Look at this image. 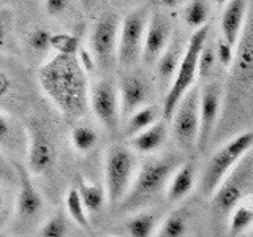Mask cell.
Instances as JSON below:
<instances>
[{
    "label": "cell",
    "instance_id": "20",
    "mask_svg": "<svg viewBox=\"0 0 253 237\" xmlns=\"http://www.w3.org/2000/svg\"><path fill=\"white\" fill-rule=\"evenodd\" d=\"M157 120H158V108L154 105H144L125 117L124 134L126 138H131L133 134L147 128L149 125H152Z\"/></svg>",
    "mask_w": 253,
    "mask_h": 237
},
{
    "label": "cell",
    "instance_id": "1",
    "mask_svg": "<svg viewBox=\"0 0 253 237\" xmlns=\"http://www.w3.org/2000/svg\"><path fill=\"white\" fill-rule=\"evenodd\" d=\"M43 93L67 120H79L89 109V81L76 55L55 54L38 70Z\"/></svg>",
    "mask_w": 253,
    "mask_h": 237
},
{
    "label": "cell",
    "instance_id": "23",
    "mask_svg": "<svg viewBox=\"0 0 253 237\" xmlns=\"http://www.w3.org/2000/svg\"><path fill=\"white\" fill-rule=\"evenodd\" d=\"M65 209H67V215L68 218L76 223L79 228L85 229V231H90V220L89 215H87L85 207H84V202L79 196L78 188H70L67 192L65 196Z\"/></svg>",
    "mask_w": 253,
    "mask_h": 237
},
{
    "label": "cell",
    "instance_id": "36",
    "mask_svg": "<svg viewBox=\"0 0 253 237\" xmlns=\"http://www.w3.org/2000/svg\"><path fill=\"white\" fill-rule=\"evenodd\" d=\"M70 3H71V0H43L46 14L52 16V18L65 13L70 8Z\"/></svg>",
    "mask_w": 253,
    "mask_h": 237
},
{
    "label": "cell",
    "instance_id": "29",
    "mask_svg": "<svg viewBox=\"0 0 253 237\" xmlns=\"http://www.w3.org/2000/svg\"><path fill=\"white\" fill-rule=\"evenodd\" d=\"M79 37L70 32H59L52 34L51 37V49L57 54H67V55H76L79 51Z\"/></svg>",
    "mask_w": 253,
    "mask_h": 237
},
{
    "label": "cell",
    "instance_id": "38",
    "mask_svg": "<svg viewBox=\"0 0 253 237\" xmlns=\"http://www.w3.org/2000/svg\"><path fill=\"white\" fill-rule=\"evenodd\" d=\"M10 89H11V78L8 76L5 71L0 70V100L6 97Z\"/></svg>",
    "mask_w": 253,
    "mask_h": 237
},
{
    "label": "cell",
    "instance_id": "40",
    "mask_svg": "<svg viewBox=\"0 0 253 237\" xmlns=\"http://www.w3.org/2000/svg\"><path fill=\"white\" fill-rule=\"evenodd\" d=\"M3 202H5V201H3V195L0 193V210L3 209Z\"/></svg>",
    "mask_w": 253,
    "mask_h": 237
},
{
    "label": "cell",
    "instance_id": "24",
    "mask_svg": "<svg viewBox=\"0 0 253 237\" xmlns=\"http://www.w3.org/2000/svg\"><path fill=\"white\" fill-rule=\"evenodd\" d=\"M21 126L13 118L0 111V149L16 150L21 146Z\"/></svg>",
    "mask_w": 253,
    "mask_h": 237
},
{
    "label": "cell",
    "instance_id": "26",
    "mask_svg": "<svg viewBox=\"0 0 253 237\" xmlns=\"http://www.w3.org/2000/svg\"><path fill=\"white\" fill-rule=\"evenodd\" d=\"M182 18L192 29L203 27L209 19V3L208 0H190L182 11Z\"/></svg>",
    "mask_w": 253,
    "mask_h": 237
},
{
    "label": "cell",
    "instance_id": "22",
    "mask_svg": "<svg viewBox=\"0 0 253 237\" xmlns=\"http://www.w3.org/2000/svg\"><path fill=\"white\" fill-rule=\"evenodd\" d=\"M157 215L150 210H138L126 220L125 231L131 237H150L157 231Z\"/></svg>",
    "mask_w": 253,
    "mask_h": 237
},
{
    "label": "cell",
    "instance_id": "28",
    "mask_svg": "<svg viewBox=\"0 0 253 237\" xmlns=\"http://www.w3.org/2000/svg\"><path fill=\"white\" fill-rule=\"evenodd\" d=\"M188 231L187 218L182 212H172L157 229V236L160 237H182Z\"/></svg>",
    "mask_w": 253,
    "mask_h": 237
},
{
    "label": "cell",
    "instance_id": "15",
    "mask_svg": "<svg viewBox=\"0 0 253 237\" xmlns=\"http://www.w3.org/2000/svg\"><path fill=\"white\" fill-rule=\"evenodd\" d=\"M16 169V179L19 184L18 199H16V212L19 218L30 220L37 217L43 209V198L37 190L34 180H32L30 171L18 161H13Z\"/></svg>",
    "mask_w": 253,
    "mask_h": 237
},
{
    "label": "cell",
    "instance_id": "17",
    "mask_svg": "<svg viewBox=\"0 0 253 237\" xmlns=\"http://www.w3.org/2000/svg\"><path fill=\"white\" fill-rule=\"evenodd\" d=\"M247 3L249 0H228L223 14H221V32H223V40L234 46L237 38L241 35V30L247 14Z\"/></svg>",
    "mask_w": 253,
    "mask_h": 237
},
{
    "label": "cell",
    "instance_id": "27",
    "mask_svg": "<svg viewBox=\"0 0 253 237\" xmlns=\"http://www.w3.org/2000/svg\"><path fill=\"white\" fill-rule=\"evenodd\" d=\"M231 221H229V236H241L253 225V207L241 202L231 210Z\"/></svg>",
    "mask_w": 253,
    "mask_h": 237
},
{
    "label": "cell",
    "instance_id": "18",
    "mask_svg": "<svg viewBox=\"0 0 253 237\" xmlns=\"http://www.w3.org/2000/svg\"><path fill=\"white\" fill-rule=\"evenodd\" d=\"M184 44L179 38H171V41L168 46L165 47V51L160 54V57L157 59L155 65H157V78L160 81V85L165 87L171 84L174 75H176V70L180 63L182 55H184Z\"/></svg>",
    "mask_w": 253,
    "mask_h": 237
},
{
    "label": "cell",
    "instance_id": "13",
    "mask_svg": "<svg viewBox=\"0 0 253 237\" xmlns=\"http://www.w3.org/2000/svg\"><path fill=\"white\" fill-rule=\"evenodd\" d=\"M152 95V87L144 75L138 71L125 73L119 84V97H121V114L122 118L130 116L133 111L149 103Z\"/></svg>",
    "mask_w": 253,
    "mask_h": 237
},
{
    "label": "cell",
    "instance_id": "39",
    "mask_svg": "<svg viewBox=\"0 0 253 237\" xmlns=\"http://www.w3.org/2000/svg\"><path fill=\"white\" fill-rule=\"evenodd\" d=\"M79 2H81L84 13L87 16H92L93 18V14L98 11V6L101 3V0H79Z\"/></svg>",
    "mask_w": 253,
    "mask_h": 237
},
{
    "label": "cell",
    "instance_id": "19",
    "mask_svg": "<svg viewBox=\"0 0 253 237\" xmlns=\"http://www.w3.org/2000/svg\"><path fill=\"white\" fill-rule=\"evenodd\" d=\"M195 179H196L195 164L190 161H184L172 172V176L168 182V187H166V192H165L168 201L179 202L184 199L185 196H188V193L192 192L195 187Z\"/></svg>",
    "mask_w": 253,
    "mask_h": 237
},
{
    "label": "cell",
    "instance_id": "25",
    "mask_svg": "<svg viewBox=\"0 0 253 237\" xmlns=\"http://www.w3.org/2000/svg\"><path fill=\"white\" fill-rule=\"evenodd\" d=\"M71 146L79 154H87L97 146L98 133L89 125H76L70 133Z\"/></svg>",
    "mask_w": 253,
    "mask_h": 237
},
{
    "label": "cell",
    "instance_id": "34",
    "mask_svg": "<svg viewBox=\"0 0 253 237\" xmlns=\"http://www.w3.org/2000/svg\"><path fill=\"white\" fill-rule=\"evenodd\" d=\"M215 54H217V60L221 63L223 67H229L233 63L234 59V52H233V46L229 44L226 40H220L215 47Z\"/></svg>",
    "mask_w": 253,
    "mask_h": 237
},
{
    "label": "cell",
    "instance_id": "16",
    "mask_svg": "<svg viewBox=\"0 0 253 237\" xmlns=\"http://www.w3.org/2000/svg\"><path fill=\"white\" fill-rule=\"evenodd\" d=\"M166 136H168V128H166L165 120H157L152 125H149L147 128L128 138L130 147L136 154H154L165 144Z\"/></svg>",
    "mask_w": 253,
    "mask_h": 237
},
{
    "label": "cell",
    "instance_id": "41",
    "mask_svg": "<svg viewBox=\"0 0 253 237\" xmlns=\"http://www.w3.org/2000/svg\"><path fill=\"white\" fill-rule=\"evenodd\" d=\"M213 2H215L217 5H225V3L228 2V0H213Z\"/></svg>",
    "mask_w": 253,
    "mask_h": 237
},
{
    "label": "cell",
    "instance_id": "3",
    "mask_svg": "<svg viewBox=\"0 0 253 237\" xmlns=\"http://www.w3.org/2000/svg\"><path fill=\"white\" fill-rule=\"evenodd\" d=\"M253 196V150H247L237 161L215 192L212 193V209L220 217L229 215L241 202Z\"/></svg>",
    "mask_w": 253,
    "mask_h": 237
},
{
    "label": "cell",
    "instance_id": "4",
    "mask_svg": "<svg viewBox=\"0 0 253 237\" xmlns=\"http://www.w3.org/2000/svg\"><path fill=\"white\" fill-rule=\"evenodd\" d=\"M208 35H209V26L204 24L203 27L196 29L193 32V35L190 37L184 55H182L180 63L176 70V75H174L172 81L168 87V92L165 95V103H163L165 120H169L179 100L193 85L195 78L198 75V57H200L203 47L206 41H208Z\"/></svg>",
    "mask_w": 253,
    "mask_h": 237
},
{
    "label": "cell",
    "instance_id": "9",
    "mask_svg": "<svg viewBox=\"0 0 253 237\" xmlns=\"http://www.w3.org/2000/svg\"><path fill=\"white\" fill-rule=\"evenodd\" d=\"M89 108L98 122L111 133L121 126V97L114 79L103 78L89 87Z\"/></svg>",
    "mask_w": 253,
    "mask_h": 237
},
{
    "label": "cell",
    "instance_id": "44",
    "mask_svg": "<svg viewBox=\"0 0 253 237\" xmlns=\"http://www.w3.org/2000/svg\"><path fill=\"white\" fill-rule=\"evenodd\" d=\"M252 236H253V231H252Z\"/></svg>",
    "mask_w": 253,
    "mask_h": 237
},
{
    "label": "cell",
    "instance_id": "12",
    "mask_svg": "<svg viewBox=\"0 0 253 237\" xmlns=\"http://www.w3.org/2000/svg\"><path fill=\"white\" fill-rule=\"evenodd\" d=\"M172 37V26L169 18L162 11H152L149 14L144 43H142L141 59L146 65H154L160 54L165 51Z\"/></svg>",
    "mask_w": 253,
    "mask_h": 237
},
{
    "label": "cell",
    "instance_id": "14",
    "mask_svg": "<svg viewBox=\"0 0 253 237\" xmlns=\"http://www.w3.org/2000/svg\"><path fill=\"white\" fill-rule=\"evenodd\" d=\"M221 105V89L217 82H211L200 92V134L198 144L204 149L215 128Z\"/></svg>",
    "mask_w": 253,
    "mask_h": 237
},
{
    "label": "cell",
    "instance_id": "42",
    "mask_svg": "<svg viewBox=\"0 0 253 237\" xmlns=\"http://www.w3.org/2000/svg\"><path fill=\"white\" fill-rule=\"evenodd\" d=\"M163 2H166V3H172V2H176V0H163Z\"/></svg>",
    "mask_w": 253,
    "mask_h": 237
},
{
    "label": "cell",
    "instance_id": "30",
    "mask_svg": "<svg viewBox=\"0 0 253 237\" xmlns=\"http://www.w3.org/2000/svg\"><path fill=\"white\" fill-rule=\"evenodd\" d=\"M38 236L42 237H63L68 236V220L63 213H54L40 226Z\"/></svg>",
    "mask_w": 253,
    "mask_h": 237
},
{
    "label": "cell",
    "instance_id": "33",
    "mask_svg": "<svg viewBox=\"0 0 253 237\" xmlns=\"http://www.w3.org/2000/svg\"><path fill=\"white\" fill-rule=\"evenodd\" d=\"M14 16L10 8H0V49H5L10 44L13 32Z\"/></svg>",
    "mask_w": 253,
    "mask_h": 237
},
{
    "label": "cell",
    "instance_id": "6",
    "mask_svg": "<svg viewBox=\"0 0 253 237\" xmlns=\"http://www.w3.org/2000/svg\"><path fill=\"white\" fill-rule=\"evenodd\" d=\"M171 130L176 144L182 152H192L200 134V90L190 87L177 103L171 116Z\"/></svg>",
    "mask_w": 253,
    "mask_h": 237
},
{
    "label": "cell",
    "instance_id": "7",
    "mask_svg": "<svg viewBox=\"0 0 253 237\" xmlns=\"http://www.w3.org/2000/svg\"><path fill=\"white\" fill-rule=\"evenodd\" d=\"M149 14L150 11L147 6H138L121 21L116 59L122 68L128 70L136 65L141 59Z\"/></svg>",
    "mask_w": 253,
    "mask_h": 237
},
{
    "label": "cell",
    "instance_id": "31",
    "mask_svg": "<svg viewBox=\"0 0 253 237\" xmlns=\"http://www.w3.org/2000/svg\"><path fill=\"white\" fill-rule=\"evenodd\" d=\"M52 32L44 27L32 29L26 37V44L32 52H47L51 49Z\"/></svg>",
    "mask_w": 253,
    "mask_h": 237
},
{
    "label": "cell",
    "instance_id": "43",
    "mask_svg": "<svg viewBox=\"0 0 253 237\" xmlns=\"http://www.w3.org/2000/svg\"><path fill=\"white\" fill-rule=\"evenodd\" d=\"M6 2H16V0H6Z\"/></svg>",
    "mask_w": 253,
    "mask_h": 237
},
{
    "label": "cell",
    "instance_id": "8",
    "mask_svg": "<svg viewBox=\"0 0 253 237\" xmlns=\"http://www.w3.org/2000/svg\"><path fill=\"white\" fill-rule=\"evenodd\" d=\"M253 147V131L242 133L236 136L233 141L225 144L218 152L213 155L209 163L206 164L203 177H201V192L204 196H212L215 188L229 169L241 160L242 155L247 152L249 149Z\"/></svg>",
    "mask_w": 253,
    "mask_h": 237
},
{
    "label": "cell",
    "instance_id": "35",
    "mask_svg": "<svg viewBox=\"0 0 253 237\" xmlns=\"http://www.w3.org/2000/svg\"><path fill=\"white\" fill-rule=\"evenodd\" d=\"M76 59L79 62V65L84 68V71L87 75L93 73L97 70V60H95L93 54L90 52V49H85V47H79V51L76 52Z\"/></svg>",
    "mask_w": 253,
    "mask_h": 237
},
{
    "label": "cell",
    "instance_id": "5",
    "mask_svg": "<svg viewBox=\"0 0 253 237\" xmlns=\"http://www.w3.org/2000/svg\"><path fill=\"white\" fill-rule=\"evenodd\" d=\"M138 171L134 150L124 144H113L105 154L103 172H105V190L109 204L117 205L128 193Z\"/></svg>",
    "mask_w": 253,
    "mask_h": 237
},
{
    "label": "cell",
    "instance_id": "11",
    "mask_svg": "<svg viewBox=\"0 0 253 237\" xmlns=\"http://www.w3.org/2000/svg\"><path fill=\"white\" fill-rule=\"evenodd\" d=\"M27 169L30 174H43L55 160V147L44 123L30 118L26 125Z\"/></svg>",
    "mask_w": 253,
    "mask_h": 237
},
{
    "label": "cell",
    "instance_id": "21",
    "mask_svg": "<svg viewBox=\"0 0 253 237\" xmlns=\"http://www.w3.org/2000/svg\"><path fill=\"white\" fill-rule=\"evenodd\" d=\"M78 192H79V196H81V199L84 202V207L89 213H98L103 205L106 202V190L93 184V182L87 180V179H81L78 184Z\"/></svg>",
    "mask_w": 253,
    "mask_h": 237
},
{
    "label": "cell",
    "instance_id": "37",
    "mask_svg": "<svg viewBox=\"0 0 253 237\" xmlns=\"http://www.w3.org/2000/svg\"><path fill=\"white\" fill-rule=\"evenodd\" d=\"M0 180H13L18 182L16 179V169L13 166V161L10 163L2 154V149H0Z\"/></svg>",
    "mask_w": 253,
    "mask_h": 237
},
{
    "label": "cell",
    "instance_id": "32",
    "mask_svg": "<svg viewBox=\"0 0 253 237\" xmlns=\"http://www.w3.org/2000/svg\"><path fill=\"white\" fill-rule=\"evenodd\" d=\"M215 62H217V54H215V47L212 44H208L206 41L203 51L198 57V75L200 78H208L213 73L215 70Z\"/></svg>",
    "mask_w": 253,
    "mask_h": 237
},
{
    "label": "cell",
    "instance_id": "2",
    "mask_svg": "<svg viewBox=\"0 0 253 237\" xmlns=\"http://www.w3.org/2000/svg\"><path fill=\"white\" fill-rule=\"evenodd\" d=\"M184 163V157L177 154H168L163 157L149 158L142 163L136 174L128 193L121 201L126 212H134L147 207L166 192L168 182L179 166Z\"/></svg>",
    "mask_w": 253,
    "mask_h": 237
},
{
    "label": "cell",
    "instance_id": "10",
    "mask_svg": "<svg viewBox=\"0 0 253 237\" xmlns=\"http://www.w3.org/2000/svg\"><path fill=\"white\" fill-rule=\"evenodd\" d=\"M121 29V18L116 11H105L95 19L89 34V46L97 65L108 68L116 59L117 38Z\"/></svg>",
    "mask_w": 253,
    "mask_h": 237
}]
</instances>
